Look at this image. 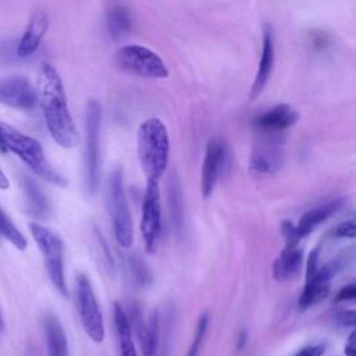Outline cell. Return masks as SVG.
I'll list each match as a JSON object with an SVG mask.
<instances>
[{
	"instance_id": "6da1fadb",
	"label": "cell",
	"mask_w": 356,
	"mask_h": 356,
	"mask_svg": "<svg viewBox=\"0 0 356 356\" xmlns=\"http://www.w3.org/2000/svg\"><path fill=\"white\" fill-rule=\"evenodd\" d=\"M36 97L53 140L64 149L75 147L79 143V134L68 108L63 79L49 63L39 67Z\"/></svg>"
},
{
	"instance_id": "7a4b0ae2",
	"label": "cell",
	"mask_w": 356,
	"mask_h": 356,
	"mask_svg": "<svg viewBox=\"0 0 356 356\" xmlns=\"http://www.w3.org/2000/svg\"><path fill=\"white\" fill-rule=\"evenodd\" d=\"M138 157L147 181L159 182L170 159V136L161 120H145L138 129Z\"/></svg>"
},
{
	"instance_id": "3957f363",
	"label": "cell",
	"mask_w": 356,
	"mask_h": 356,
	"mask_svg": "<svg viewBox=\"0 0 356 356\" xmlns=\"http://www.w3.org/2000/svg\"><path fill=\"white\" fill-rule=\"evenodd\" d=\"M0 140L3 153L11 152L18 156L42 179L56 186H67V179L47 163L43 147L36 139L0 121Z\"/></svg>"
},
{
	"instance_id": "277c9868",
	"label": "cell",
	"mask_w": 356,
	"mask_h": 356,
	"mask_svg": "<svg viewBox=\"0 0 356 356\" xmlns=\"http://www.w3.org/2000/svg\"><path fill=\"white\" fill-rule=\"evenodd\" d=\"M28 228L36 246L39 248L43 256V261H44V267L49 274V278L51 280L53 285L63 296H68V289H67V282L64 275L63 242L60 236L36 221H31L28 224Z\"/></svg>"
},
{
	"instance_id": "5b68a950",
	"label": "cell",
	"mask_w": 356,
	"mask_h": 356,
	"mask_svg": "<svg viewBox=\"0 0 356 356\" xmlns=\"http://www.w3.org/2000/svg\"><path fill=\"white\" fill-rule=\"evenodd\" d=\"M318 261V249H314L309 254L306 263V282L298 300L300 310H306L327 298L330 292V281L342 268V261L338 259L331 260L321 267Z\"/></svg>"
},
{
	"instance_id": "8992f818",
	"label": "cell",
	"mask_w": 356,
	"mask_h": 356,
	"mask_svg": "<svg viewBox=\"0 0 356 356\" xmlns=\"http://www.w3.org/2000/svg\"><path fill=\"white\" fill-rule=\"evenodd\" d=\"M107 206L118 245L124 249H129L134 241V228L120 170H114L108 178Z\"/></svg>"
},
{
	"instance_id": "52a82bcc",
	"label": "cell",
	"mask_w": 356,
	"mask_h": 356,
	"mask_svg": "<svg viewBox=\"0 0 356 356\" xmlns=\"http://www.w3.org/2000/svg\"><path fill=\"white\" fill-rule=\"evenodd\" d=\"M115 64L134 75L140 78H165L168 68L161 57L153 50L140 44H125L114 54Z\"/></svg>"
},
{
	"instance_id": "ba28073f",
	"label": "cell",
	"mask_w": 356,
	"mask_h": 356,
	"mask_svg": "<svg viewBox=\"0 0 356 356\" xmlns=\"http://www.w3.org/2000/svg\"><path fill=\"white\" fill-rule=\"evenodd\" d=\"M100 121H102L100 104L96 100H90L86 106V117H85V136H86L85 182L89 193H93L99 184Z\"/></svg>"
},
{
	"instance_id": "9c48e42d",
	"label": "cell",
	"mask_w": 356,
	"mask_h": 356,
	"mask_svg": "<svg viewBox=\"0 0 356 356\" xmlns=\"http://www.w3.org/2000/svg\"><path fill=\"white\" fill-rule=\"evenodd\" d=\"M76 303L85 332L93 342H102L104 339V321L92 284L85 274L76 275Z\"/></svg>"
},
{
	"instance_id": "30bf717a",
	"label": "cell",
	"mask_w": 356,
	"mask_h": 356,
	"mask_svg": "<svg viewBox=\"0 0 356 356\" xmlns=\"http://www.w3.org/2000/svg\"><path fill=\"white\" fill-rule=\"evenodd\" d=\"M140 232L146 250L154 253L161 235V199L159 182L154 181H147L143 196Z\"/></svg>"
},
{
	"instance_id": "8fae6325",
	"label": "cell",
	"mask_w": 356,
	"mask_h": 356,
	"mask_svg": "<svg viewBox=\"0 0 356 356\" xmlns=\"http://www.w3.org/2000/svg\"><path fill=\"white\" fill-rule=\"evenodd\" d=\"M36 100V90L25 76L15 75L0 78V104L29 110L35 106Z\"/></svg>"
},
{
	"instance_id": "7c38bea8",
	"label": "cell",
	"mask_w": 356,
	"mask_h": 356,
	"mask_svg": "<svg viewBox=\"0 0 356 356\" xmlns=\"http://www.w3.org/2000/svg\"><path fill=\"white\" fill-rule=\"evenodd\" d=\"M227 159L228 152L225 145L220 139H210L206 146V154L202 167L200 188L203 197H209L213 193L217 179L220 178L227 163Z\"/></svg>"
},
{
	"instance_id": "4fadbf2b",
	"label": "cell",
	"mask_w": 356,
	"mask_h": 356,
	"mask_svg": "<svg viewBox=\"0 0 356 356\" xmlns=\"http://www.w3.org/2000/svg\"><path fill=\"white\" fill-rule=\"evenodd\" d=\"M299 113L289 104H277L256 117L254 125L264 135H277L299 120Z\"/></svg>"
},
{
	"instance_id": "5bb4252c",
	"label": "cell",
	"mask_w": 356,
	"mask_h": 356,
	"mask_svg": "<svg viewBox=\"0 0 356 356\" xmlns=\"http://www.w3.org/2000/svg\"><path fill=\"white\" fill-rule=\"evenodd\" d=\"M49 28V18L43 10H36L31 15L25 31L18 42L17 54L21 58L31 57L40 46Z\"/></svg>"
},
{
	"instance_id": "9a60e30c",
	"label": "cell",
	"mask_w": 356,
	"mask_h": 356,
	"mask_svg": "<svg viewBox=\"0 0 356 356\" xmlns=\"http://www.w3.org/2000/svg\"><path fill=\"white\" fill-rule=\"evenodd\" d=\"M127 317H128L131 328H134V331H135V335L139 342L142 353L145 356H153L157 352V338H159L157 318L153 317L150 325H146L142 312L138 307V305H135V303L129 305Z\"/></svg>"
},
{
	"instance_id": "2e32d148",
	"label": "cell",
	"mask_w": 356,
	"mask_h": 356,
	"mask_svg": "<svg viewBox=\"0 0 356 356\" xmlns=\"http://www.w3.org/2000/svg\"><path fill=\"white\" fill-rule=\"evenodd\" d=\"M274 36H273V31L268 25H264L263 29V44H261V54H260V61H259V68L257 72L254 75L253 83L250 86V93H249V99L250 100H256L260 93L263 92V89L266 88L271 71H273V65H274Z\"/></svg>"
},
{
	"instance_id": "e0dca14e",
	"label": "cell",
	"mask_w": 356,
	"mask_h": 356,
	"mask_svg": "<svg viewBox=\"0 0 356 356\" xmlns=\"http://www.w3.org/2000/svg\"><path fill=\"white\" fill-rule=\"evenodd\" d=\"M282 161L280 149L273 143H263L257 146L250 156L249 168L257 174H271L280 168Z\"/></svg>"
},
{
	"instance_id": "ac0fdd59",
	"label": "cell",
	"mask_w": 356,
	"mask_h": 356,
	"mask_svg": "<svg viewBox=\"0 0 356 356\" xmlns=\"http://www.w3.org/2000/svg\"><path fill=\"white\" fill-rule=\"evenodd\" d=\"M43 331L47 356H68L67 337L61 323L54 314H46L43 317Z\"/></svg>"
},
{
	"instance_id": "d6986e66",
	"label": "cell",
	"mask_w": 356,
	"mask_h": 356,
	"mask_svg": "<svg viewBox=\"0 0 356 356\" xmlns=\"http://www.w3.org/2000/svg\"><path fill=\"white\" fill-rule=\"evenodd\" d=\"M21 188L26 199L28 213L35 218H47L50 214V204L38 184L28 175H22Z\"/></svg>"
},
{
	"instance_id": "ffe728a7",
	"label": "cell",
	"mask_w": 356,
	"mask_h": 356,
	"mask_svg": "<svg viewBox=\"0 0 356 356\" xmlns=\"http://www.w3.org/2000/svg\"><path fill=\"white\" fill-rule=\"evenodd\" d=\"M303 253L298 246H286L282 249L280 257L274 261L273 274L277 281L291 278L298 273L302 264Z\"/></svg>"
},
{
	"instance_id": "44dd1931",
	"label": "cell",
	"mask_w": 356,
	"mask_h": 356,
	"mask_svg": "<svg viewBox=\"0 0 356 356\" xmlns=\"http://www.w3.org/2000/svg\"><path fill=\"white\" fill-rule=\"evenodd\" d=\"M339 207V202H330V203H325V204H320L309 211H306L298 225L296 227V231H298V235L300 236V239L306 235H309L312 231L316 229L317 225H320L321 222H324L332 213L337 211V209Z\"/></svg>"
},
{
	"instance_id": "7402d4cb",
	"label": "cell",
	"mask_w": 356,
	"mask_h": 356,
	"mask_svg": "<svg viewBox=\"0 0 356 356\" xmlns=\"http://www.w3.org/2000/svg\"><path fill=\"white\" fill-rule=\"evenodd\" d=\"M114 324L118 337L121 356H138L132 339V328L129 325L127 313L120 303H114Z\"/></svg>"
},
{
	"instance_id": "603a6c76",
	"label": "cell",
	"mask_w": 356,
	"mask_h": 356,
	"mask_svg": "<svg viewBox=\"0 0 356 356\" xmlns=\"http://www.w3.org/2000/svg\"><path fill=\"white\" fill-rule=\"evenodd\" d=\"M0 236L8 241L18 250H25L28 246V241L25 235L17 228L8 214L0 207Z\"/></svg>"
},
{
	"instance_id": "cb8c5ba5",
	"label": "cell",
	"mask_w": 356,
	"mask_h": 356,
	"mask_svg": "<svg viewBox=\"0 0 356 356\" xmlns=\"http://www.w3.org/2000/svg\"><path fill=\"white\" fill-rule=\"evenodd\" d=\"M107 28L113 38L118 39L129 32L131 18L124 7H114L107 14Z\"/></svg>"
},
{
	"instance_id": "d4e9b609",
	"label": "cell",
	"mask_w": 356,
	"mask_h": 356,
	"mask_svg": "<svg viewBox=\"0 0 356 356\" xmlns=\"http://www.w3.org/2000/svg\"><path fill=\"white\" fill-rule=\"evenodd\" d=\"M207 327H209V316H207V313H203V314L199 316L196 331H195L192 343L188 348L186 356H197V353L200 350V346H202V342L204 339V335L207 332Z\"/></svg>"
},
{
	"instance_id": "484cf974",
	"label": "cell",
	"mask_w": 356,
	"mask_h": 356,
	"mask_svg": "<svg viewBox=\"0 0 356 356\" xmlns=\"http://www.w3.org/2000/svg\"><path fill=\"white\" fill-rule=\"evenodd\" d=\"M281 234H282V236L285 239V245L286 246H298V243L300 241V236L298 235L296 227L291 221H288V220L282 221V224H281Z\"/></svg>"
},
{
	"instance_id": "4316f807",
	"label": "cell",
	"mask_w": 356,
	"mask_h": 356,
	"mask_svg": "<svg viewBox=\"0 0 356 356\" xmlns=\"http://www.w3.org/2000/svg\"><path fill=\"white\" fill-rule=\"evenodd\" d=\"M356 235V224L353 220L345 221L338 224L332 231H331V236L334 238H349L353 239Z\"/></svg>"
},
{
	"instance_id": "83f0119b",
	"label": "cell",
	"mask_w": 356,
	"mask_h": 356,
	"mask_svg": "<svg viewBox=\"0 0 356 356\" xmlns=\"http://www.w3.org/2000/svg\"><path fill=\"white\" fill-rule=\"evenodd\" d=\"M355 312L353 310H345V312H341L337 314V321L339 325L342 327H349V328H353L355 327Z\"/></svg>"
},
{
	"instance_id": "f1b7e54d",
	"label": "cell",
	"mask_w": 356,
	"mask_h": 356,
	"mask_svg": "<svg viewBox=\"0 0 356 356\" xmlns=\"http://www.w3.org/2000/svg\"><path fill=\"white\" fill-rule=\"evenodd\" d=\"M356 296V286L355 284H349L343 286L337 295H335V302H342V300H350L355 299Z\"/></svg>"
},
{
	"instance_id": "f546056e",
	"label": "cell",
	"mask_w": 356,
	"mask_h": 356,
	"mask_svg": "<svg viewBox=\"0 0 356 356\" xmlns=\"http://www.w3.org/2000/svg\"><path fill=\"white\" fill-rule=\"evenodd\" d=\"M324 353V345H309L296 352L295 356H321Z\"/></svg>"
},
{
	"instance_id": "4dcf8cb0",
	"label": "cell",
	"mask_w": 356,
	"mask_h": 356,
	"mask_svg": "<svg viewBox=\"0 0 356 356\" xmlns=\"http://www.w3.org/2000/svg\"><path fill=\"white\" fill-rule=\"evenodd\" d=\"M345 356H356V345H355V331L350 332L348 342L345 345Z\"/></svg>"
},
{
	"instance_id": "1f68e13d",
	"label": "cell",
	"mask_w": 356,
	"mask_h": 356,
	"mask_svg": "<svg viewBox=\"0 0 356 356\" xmlns=\"http://www.w3.org/2000/svg\"><path fill=\"white\" fill-rule=\"evenodd\" d=\"M10 188V181L8 178L6 177V174L3 172V170L0 168V189H8Z\"/></svg>"
},
{
	"instance_id": "d6a6232c",
	"label": "cell",
	"mask_w": 356,
	"mask_h": 356,
	"mask_svg": "<svg viewBox=\"0 0 356 356\" xmlns=\"http://www.w3.org/2000/svg\"><path fill=\"white\" fill-rule=\"evenodd\" d=\"M248 341V332L246 331H241L239 338H238V349H242L246 345Z\"/></svg>"
},
{
	"instance_id": "836d02e7",
	"label": "cell",
	"mask_w": 356,
	"mask_h": 356,
	"mask_svg": "<svg viewBox=\"0 0 356 356\" xmlns=\"http://www.w3.org/2000/svg\"><path fill=\"white\" fill-rule=\"evenodd\" d=\"M0 330H3V317H1V312H0Z\"/></svg>"
},
{
	"instance_id": "e575fe53",
	"label": "cell",
	"mask_w": 356,
	"mask_h": 356,
	"mask_svg": "<svg viewBox=\"0 0 356 356\" xmlns=\"http://www.w3.org/2000/svg\"><path fill=\"white\" fill-rule=\"evenodd\" d=\"M0 152L3 153V146H1V140H0Z\"/></svg>"
},
{
	"instance_id": "d590c367",
	"label": "cell",
	"mask_w": 356,
	"mask_h": 356,
	"mask_svg": "<svg viewBox=\"0 0 356 356\" xmlns=\"http://www.w3.org/2000/svg\"><path fill=\"white\" fill-rule=\"evenodd\" d=\"M153 356H157V355H156V353H154V355H153Z\"/></svg>"
}]
</instances>
